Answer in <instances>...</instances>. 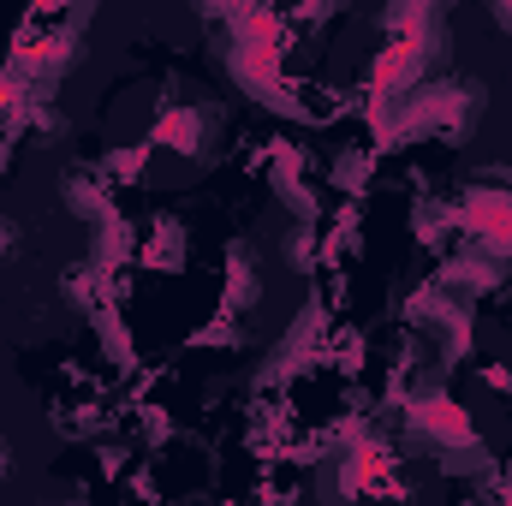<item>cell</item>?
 I'll use <instances>...</instances> for the list:
<instances>
[{
    "label": "cell",
    "instance_id": "8992f818",
    "mask_svg": "<svg viewBox=\"0 0 512 506\" xmlns=\"http://www.w3.org/2000/svg\"><path fill=\"white\" fill-rule=\"evenodd\" d=\"M0 477H6V441H0Z\"/></svg>",
    "mask_w": 512,
    "mask_h": 506
},
{
    "label": "cell",
    "instance_id": "277c9868",
    "mask_svg": "<svg viewBox=\"0 0 512 506\" xmlns=\"http://www.w3.org/2000/svg\"><path fill=\"white\" fill-rule=\"evenodd\" d=\"M453 221L465 227V239L477 245V256H489V262H512V191L507 185H501V191L471 185Z\"/></svg>",
    "mask_w": 512,
    "mask_h": 506
},
{
    "label": "cell",
    "instance_id": "7a4b0ae2",
    "mask_svg": "<svg viewBox=\"0 0 512 506\" xmlns=\"http://www.w3.org/2000/svg\"><path fill=\"white\" fill-rule=\"evenodd\" d=\"M387 24H393V42H387L382 54V72H376V84L382 90H411L423 72H435L441 66V42H447V24H441V12L435 6H399V12H387Z\"/></svg>",
    "mask_w": 512,
    "mask_h": 506
},
{
    "label": "cell",
    "instance_id": "6da1fadb",
    "mask_svg": "<svg viewBox=\"0 0 512 506\" xmlns=\"http://www.w3.org/2000/svg\"><path fill=\"white\" fill-rule=\"evenodd\" d=\"M483 114V90L477 84H429V90H405V102L382 120V137H447L459 143Z\"/></svg>",
    "mask_w": 512,
    "mask_h": 506
},
{
    "label": "cell",
    "instance_id": "3957f363",
    "mask_svg": "<svg viewBox=\"0 0 512 506\" xmlns=\"http://www.w3.org/2000/svg\"><path fill=\"white\" fill-rule=\"evenodd\" d=\"M411 429L453 465V471H465V465H483V447H477V429H471V417L441 393V387H417L411 393Z\"/></svg>",
    "mask_w": 512,
    "mask_h": 506
},
{
    "label": "cell",
    "instance_id": "5b68a950",
    "mask_svg": "<svg viewBox=\"0 0 512 506\" xmlns=\"http://www.w3.org/2000/svg\"><path fill=\"white\" fill-rule=\"evenodd\" d=\"M441 292H453L459 304L465 298H483L489 286H501V262H489V256H453L447 268H441V280H435Z\"/></svg>",
    "mask_w": 512,
    "mask_h": 506
}]
</instances>
